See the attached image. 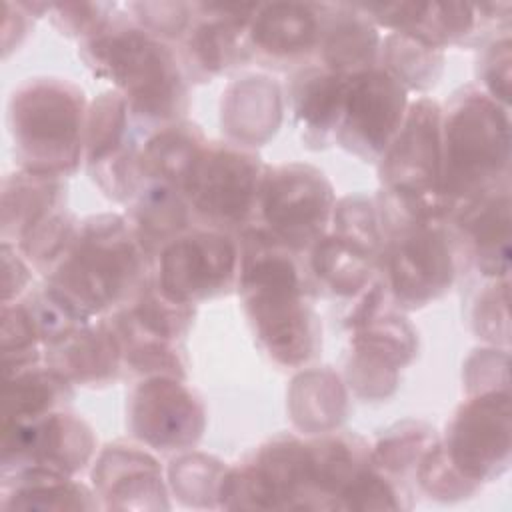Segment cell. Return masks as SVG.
<instances>
[{
  "label": "cell",
  "instance_id": "cell-31",
  "mask_svg": "<svg viewBox=\"0 0 512 512\" xmlns=\"http://www.w3.org/2000/svg\"><path fill=\"white\" fill-rule=\"evenodd\" d=\"M74 384L46 362L2 378V424H28L64 410Z\"/></svg>",
  "mask_w": 512,
  "mask_h": 512
},
{
  "label": "cell",
  "instance_id": "cell-32",
  "mask_svg": "<svg viewBox=\"0 0 512 512\" xmlns=\"http://www.w3.org/2000/svg\"><path fill=\"white\" fill-rule=\"evenodd\" d=\"M378 64L388 70L408 92H424L436 86L442 74L444 50L416 36L390 32L382 38Z\"/></svg>",
  "mask_w": 512,
  "mask_h": 512
},
{
  "label": "cell",
  "instance_id": "cell-10",
  "mask_svg": "<svg viewBox=\"0 0 512 512\" xmlns=\"http://www.w3.org/2000/svg\"><path fill=\"white\" fill-rule=\"evenodd\" d=\"M378 176L382 190L444 218L442 106L436 100L418 98L408 104L398 134L378 160Z\"/></svg>",
  "mask_w": 512,
  "mask_h": 512
},
{
  "label": "cell",
  "instance_id": "cell-6",
  "mask_svg": "<svg viewBox=\"0 0 512 512\" xmlns=\"http://www.w3.org/2000/svg\"><path fill=\"white\" fill-rule=\"evenodd\" d=\"M88 102L84 90L56 76H34L8 98V132L18 168L70 176L84 160Z\"/></svg>",
  "mask_w": 512,
  "mask_h": 512
},
{
  "label": "cell",
  "instance_id": "cell-9",
  "mask_svg": "<svg viewBox=\"0 0 512 512\" xmlns=\"http://www.w3.org/2000/svg\"><path fill=\"white\" fill-rule=\"evenodd\" d=\"M220 508L316 510L308 440L278 434L228 468L220 486Z\"/></svg>",
  "mask_w": 512,
  "mask_h": 512
},
{
  "label": "cell",
  "instance_id": "cell-39",
  "mask_svg": "<svg viewBox=\"0 0 512 512\" xmlns=\"http://www.w3.org/2000/svg\"><path fill=\"white\" fill-rule=\"evenodd\" d=\"M346 384L360 400H386L392 396L400 382V368L384 356L354 348L344 368Z\"/></svg>",
  "mask_w": 512,
  "mask_h": 512
},
{
  "label": "cell",
  "instance_id": "cell-22",
  "mask_svg": "<svg viewBox=\"0 0 512 512\" xmlns=\"http://www.w3.org/2000/svg\"><path fill=\"white\" fill-rule=\"evenodd\" d=\"M348 78L322 64L300 68L290 82V108L300 138L320 150L334 142L346 100Z\"/></svg>",
  "mask_w": 512,
  "mask_h": 512
},
{
  "label": "cell",
  "instance_id": "cell-26",
  "mask_svg": "<svg viewBox=\"0 0 512 512\" xmlns=\"http://www.w3.org/2000/svg\"><path fill=\"white\" fill-rule=\"evenodd\" d=\"M306 254L314 288L332 296L356 298L378 276V254L332 232H326Z\"/></svg>",
  "mask_w": 512,
  "mask_h": 512
},
{
  "label": "cell",
  "instance_id": "cell-4",
  "mask_svg": "<svg viewBox=\"0 0 512 512\" xmlns=\"http://www.w3.org/2000/svg\"><path fill=\"white\" fill-rule=\"evenodd\" d=\"M508 108L466 86L442 108V182L446 222L488 192L508 184Z\"/></svg>",
  "mask_w": 512,
  "mask_h": 512
},
{
  "label": "cell",
  "instance_id": "cell-40",
  "mask_svg": "<svg viewBox=\"0 0 512 512\" xmlns=\"http://www.w3.org/2000/svg\"><path fill=\"white\" fill-rule=\"evenodd\" d=\"M328 232L380 256L382 232L376 202L372 198L350 194L336 200Z\"/></svg>",
  "mask_w": 512,
  "mask_h": 512
},
{
  "label": "cell",
  "instance_id": "cell-28",
  "mask_svg": "<svg viewBox=\"0 0 512 512\" xmlns=\"http://www.w3.org/2000/svg\"><path fill=\"white\" fill-rule=\"evenodd\" d=\"M2 510H98L100 500L74 476L48 472L42 468H24L2 474L0 482Z\"/></svg>",
  "mask_w": 512,
  "mask_h": 512
},
{
  "label": "cell",
  "instance_id": "cell-16",
  "mask_svg": "<svg viewBox=\"0 0 512 512\" xmlns=\"http://www.w3.org/2000/svg\"><path fill=\"white\" fill-rule=\"evenodd\" d=\"M258 4H194L180 38V62L190 80H212L254 58L250 24Z\"/></svg>",
  "mask_w": 512,
  "mask_h": 512
},
{
  "label": "cell",
  "instance_id": "cell-21",
  "mask_svg": "<svg viewBox=\"0 0 512 512\" xmlns=\"http://www.w3.org/2000/svg\"><path fill=\"white\" fill-rule=\"evenodd\" d=\"M282 110L280 86L268 76L250 74L222 92L220 126L228 142L254 150L278 132Z\"/></svg>",
  "mask_w": 512,
  "mask_h": 512
},
{
  "label": "cell",
  "instance_id": "cell-8",
  "mask_svg": "<svg viewBox=\"0 0 512 512\" xmlns=\"http://www.w3.org/2000/svg\"><path fill=\"white\" fill-rule=\"evenodd\" d=\"M336 192L322 170L304 162L266 166L256 222L296 254L308 252L328 230Z\"/></svg>",
  "mask_w": 512,
  "mask_h": 512
},
{
  "label": "cell",
  "instance_id": "cell-29",
  "mask_svg": "<svg viewBox=\"0 0 512 512\" xmlns=\"http://www.w3.org/2000/svg\"><path fill=\"white\" fill-rule=\"evenodd\" d=\"M126 220L144 250L156 260L172 240L192 228L194 214L184 192L166 184L146 182L130 200Z\"/></svg>",
  "mask_w": 512,
  "mask_h": 512
},
{
  "label": "cell",
  "instance_id": "cell-47",
  "mask_svg": "<svg viewBox=\"0 0 512 512\" xmlns=\"http://www.w3.org/2000/svg\"><path fill=\"white\" fill-rule=\"evenodd\" d=\"M34 10L30 2H4V22H2V56L8 58L24 38L28 36Z\"/></svg>",
  "mask_w": 512,
  "mask_h": 512
},
{
  "label": "cell",
  "instance_id": "cell-5",
  "mask_svg": "<svg viewBox=\"0 0 512 512\" xmlns=\"http://www.w3.org/2000/svg\"><path fill=\"white\" fill-rule=\"evenodd\" d=\"M374 202L382 232L378 276L394 306L416 310L442 298L456 276L448 222L386 190Z\"/></svg>",
  "mask_w": 512,
  "mask_h": 512
},
{
  "label": "cell",
  "instance_id": "cell-7",
  "mask_svg": "<svg viewBox=\"0 0 512 512\" xmlns=\"http://www.w3.org/2000/svg\"><path fill=\"white\" fill-rule=\"evenodd\" d=\"M266 166L252 148L228 140L208 142L184 186L194 220L204 228L242 234L256 222Z\"/></svg>",
  "mask_w": 512,
  "mask_h": 512
},
{
  "label": "cell",
  "instance_id": "cell-37",
  "mask_svg": "<svg viewBox=\"0 0 512 512\" xmlns=\"http://www.w3.org/2000/svg\"><path fill=\"white\" fill-rule=\"evenodd\" d=\"M78 224L80 220H76V216L70 210L62 208L44 218L40 224H36L16 244V248L28 260V264L46 278L68 252L76 236Z\"/></svg>",
  "mask_w": 512,
  "mask_h": 512
},
{
  "label": "cell",
  "instance_id": "cell-36",
  "mask_svg": "<svg viewBox=\"0 0 512 512\" xmlns=\"http://www.w3.org/2000/svg\"><path fill=\"white\" fill-rule=\"evenodd\" d=\"M2 378L44 362L34 320L22 298L2 304Z\"/></svg>",
  "mask_w": 512,
  "mask_h": 512
},
{
  "label": "cell",
  "instance_id": "cell-18",
  "mask_svg": "<svg viewBox=\"0 0 512 512\" xmlns=\"http://www.w3.org/2000/svg\"><path fill=\"white\" fill-rule=\"evenodd\" d=\"M454 246L478 274L504 280L510 272V194L508 184L488 192L448 220Z\"/></svg>",
  "mask_w": 512,
  "mask_h": 512
},
{
  "label": "cell",
  "instance_id": "cell-45",
  "mask_svg": "<svg viewBox=\"0 0 512 512\" xmlns=\"http://www.w3.org/2000/svg\"><path fill=\"white\" fill-rule=\"evenodd\" d=\"M478 78L482 82V92L492 100L508 108L510 96V38H496L482 54L478 66Z\"/></svg>",
  "mask_w": 512,
  "mask_h": 512
},
{
  "label": "cell",
  "instance_id": "cell-33",
  "mask_svg": "<svg viewBox=\"0 0 512 512\" xmlns=\"http://www.w3.org/2000/svg\"><path fill=\"white\" fill-rule=\"evenodd\" d=\"M432 426L418 420H404L384 430L370 446L372 464L398 482L414 476L422 456L438 442Z\"/></svg>",
  "mask_w": 512,
  "mask_h": 512
},
{
  "label": "cell",
  "instance_id": "cell-20",
  "mask_svg": "<svg viewBox=\"0 0 512 512\" xmlns=\"http://www.w3.org/2000/svg\"><path fill=\"white\" fill-rule=\"evenodd\" d=\"M44 362L72 384L108 386L124 370L120 340L108 318L90 320L44 348Z\"/></svg>",
  "mask_w": 512,
  "mask_h": 512
},
{
  "label": "cell",
  "instance_id": "cell-27",
  "mask_svg": "<svg viewBox=\"0 0 512 512\" xmlns=\"http://www.w3.org/2000/svg\"><path fill=\"white\" fill-rule=\"evenodd\" d=\"M208 144L200 126L176 120L156 126L140 144L138 164L144 184L158 182L184 192L196 160Z\"/></svg>",
  "mask_w": 512,
  "mask_h": 512
},
{
  "label": "cell",
  "instance_id": "cell-19",
  "mask_svg": "<svg viewBox=\"0 0 512 512\" xmlns=\"http://www.w3.org/2000/svg\"><path fill=\"white\" fill-rule=\"evenodd\" d=\"M324 4L270 2L258 4L250 24L254 58L266 66H290L318 52Z\"/></svg>",
  "mask_w": 512,
  "mask_h": 512
},
{
  "label": "cell",
  "instance_id": "cell-23",
  "mask_svg": "<svg viewBox=\"0 0 512 512\" xmlns=\"http://www.w3.org/2000/svg\"><path fill=\"white\" fill-rule=\"evenodd\" d=\"M316 510H342L344 494L372 466L370 444L352 432H324L308 440Z\"/></svg>",
  "mask_w": 512,
  "mask_h": 512
},
{
  "label": "cell",
  "instance_id": "cell-24",
  "mask_svg": "<svg viewBox=\"0 0 512 512\" xmlns=\"http://www.w3.org/2000/svg\"><path fill=\"white\" fill-rule=\"evenodd\" d=\"M382 36L356 4H324L320 64L346 78L378 64Z\"/></svg>",
  "mask_w": 512,
  "mask_h": 512
},
{
  "label": "cell",
  "instance_id": "cell-3",
  "mask_svg": "<svg viewBox=\"0 0 512 512\" xmlns=\"http://www.w3.org/2000/svg\"><path fill=\"white\" fill-rule=\"evenodd\" d=\"M80 58L94 76L112 82L132 116L154 126L184 120L188 76L180 56L134 20L114 14L100 32L80 42Z\"/></svg>",
  "mask_w": 512,
  "mask_h": 512
},
{
  "label": "cell",
  "instance_id": "cell-43",
  "mask_svg": "<svg viewBox=\"0 0 512 512\" xmlns=\"http://www.w3.org/2000/svg\"><path fill=\"white\" fill-rule=\"evenodd\" d=\"M114 4L100 2H54L46 12L52 24L70 38L86 40L100 32L114 18Z\"/></svg>",
  "mask_w": 512,
  "mask_h": 512
},
{
  "label": "cell",
  "instance_id": "cell-35",
  "mask_svg": "<svg viewBox=\"0 0 512 512\" xmlns=\"http://www.w3.org/2000/svg\"><path fill=\"white\" fill-rule=\"evenodd\" d=\"M226 470L228 466L214 456L182 454L168 468V484L188 508H220V486Z\"/></svg>",
  "mask_w": 512,
  "mask_h": 512
},
{
  "label": "cell",
  "instance_id": "cell-44",
  "mask_svg": "<svg viewBox=\"0 0 512 512\" xmlns=\"http://www.w3.org/2000/svg\"><path fill=\"white\" fill-rule=\"evenodd\" d=\"M464 386L466 396L490 392V390H508V354L506 350L484 348L474 350L464 366Z\"/></svg>",
  "mask_w": 512,
  "mask_h": 512
},
{
  "label": "cell",
  "instance_id": "cell-41",
  "mask_svg": "<svg viewBox=\"0 0 512 512\" xmlns=\"http://www.w3.org/2000/svg\"><path fill=\"white\" fill-rule=\"evenodd\" d=\"M128 10L140 28L164 42L180 40L194 16V4L186 2H134Z\"/></svg>",
  "mask_w": 512,
  "mask_h": 512
},
{
  "label": "cell",
  "instance_id": "cell-11",
  "mask_svg": "<svg viewBox=\"0 0 512 512\" xmlns=\"http://www.w3.org/2000/svg\"><path fill=\"white\" fill-rule=\"evenodd\" d=\"M240 240L212 228H190L154 260V282L170 298L196 306L238 286Z\"/></svg>",
  "mask_w": 512,
  "mask_h": 512
},
{
  "label": "cell",
  "instance_id": "cell-13",
  "mask_svg": "<svg viewBox=\"0 0 512 512\" xmlns=\"http://www.w3.org/2000/svg\"><path fill=\"white\" fill-rule=\"evenodd\" d=\"M130 434L158 452H184L198 444L206 428L200 396L180 378H140L128 396Z\"/></svg>",
  "mask_w": 512,
  "mask_h": 512
},
{
  "label": "cell",
  "instance_id": "cell-38",
  "mask_svg": "<svg viewBox=\"0 0 512 512\" xmlns=\"http://www.w3.org/2000/svg\"><path fill=\"white\" fill-rule=\"evenodd\" d=\"M430 500L440 502H456L470 498L478 492V484L470 482L466 476L458 472V468L450 462L442 442L438 440L418 462L412 476Z\"/></svg>",
  "mask_w": 512,
  "mask_h": 512
},
{
  "label": "cell",
  "instance_id": "cell-17",
  "mask_svg": "<svg viewBox=\"0 0 512 512\" xmlns=\"http://www.w3.org/2000/svg\"><path fill=\"white\" fill-rule=\"evenodd\" d=\"M92 482L100 506L106 510L170 508L160 464L134 444H108L96 458Z\"/></svg>",
  "mask_w": 512,
  "mask_h": 512
},
{
  "label": "cell",
  "instance_id": "cell-30",
  "mask_svg": "<svg viewBox=\"0 0 512 512\" xmlns=\"http://www.w3.org/2000/svg\"><path fill=\"white\" fill-rule=\"evenodd\" d=\"M286 398L290 420L304 434L332 432L348 414L346 386L330 368H312L294 376Z\"/></svg>",
  "mask_w": 512,
  "mask_h": 512
},
{
  "label": "cell",
  "instance_id": "cell-1",
  "mask_svg": "<svg viewBox=\"0 0 512 512\" xmlns=\"http://www.w3.org/2000/svg\"><path fill=\"white\" fill-rule=\"evenodd\" d=\"M238 294L260 348L282 368H300L318 356L322 326L310 304L312 280L296 252L258 226L238 234Z\"/></svg>",
  "mask_w": 512,
  "mask_h": 512
},
{
  "label": "cell",
  "instance_id": "cell-2",
  "mask_svg": "<svg viewBox=\"0 0 512 512\" xmlns=\"http://www.w3.org/2000/svg\"><path fill=\"white\" fill-rule=\"evenodd\" d=\"M154 260L126 216L94 214L80 220L76 236L44 282L88 318H104L152 280Z\"/></svg>",
  "mask_w": 512,
  "mask_h": 512
},
{
  "label": "cell",
  "instance_id": "cell-15",
  "mask_svg": "<svg viewBox=\"0 0 512 512\" xmlns=\"http://www.w3.org/2000/svg\"><path fill=\"white\" fill-rule=\"evenodd\" d=\"M2 474L24 468L76 476L96 452V436L78 414L52 412L28 424H2Z\"/></svg>",
  "mask_w": 512,
  "mask_h": 512
},
{
  "label": "cell",
  "instance_id": "cell-14",
  "mask_svg": "<svg viewBox=\"0 0 512 512\" xmlns=\"http://www.w3.org/2000/svg\"><path fill=\"white\" fill-rule=\"evenodd\" d=\"M408 90L380 64L348 78L336 142L366 162H378L398 134Z\"/></svg>",
  "mask_w": 512,
  "mask_h": 512
},
{
  "label": "cell",
  "instance_id": "cell-42",
  "mask_svg": "<svg viewBox=\"0 0 512 512\" xmlns=\"http://www.w3.org/2000/svg\"><path fill=\"white\" fill-rule=\"evenodd\" d=\"M472 328L490 344H508V278L490 280L472 310Z\"/></svg>",
  "mask_w": 512,
  "mask_h": 512
},
{
  "label": "cell",
  "instance_id": "cell-12",
  "mask_svg": "<svg viewBox=\"0 0 512 512\" xmlns=\"http://www.w3.org/2000/svg\"><path fill=\"white\" fill-rule=\"evenodd\" d=\"M440 442L450 462L470 482L482 486L498 478L510 464V392L466 396Z\"/></svg>",
  "mask_w": 512,
  "mask_h": 512
},
{
  "label": "cell",
  "instance_id": "cell-34",
  "mask_svg": "<svg viewBox=\"0 0 512 512\" xmlns=\"http://www.w3.org/2000/svg\"><path fill=\"white\" fill-rule=\"evenodd\" d=\"M128 128H130V110L126 100L116 90H108L96 96L88 106V116H86V134H84L86 168L128 148L134 142Z\"/></svg>",
  "mask_w": 512,
  "mask_h": 512
},
{
  "label": "cell",
  "instance_id": "cell-46",
  "mask_svg": "<svg viewBox=\"0 0 512 512\" xmlns=\"http://www.w3.org/2000/svg\"><path fill=\"white\" fill-rule=\"evenodd\" d=\"M2 304L22 298L32 286V266L14 244L2 242Z\"/></svg>",
  "mask_w": 512,
  "mask_h": 512
},
{
  "label": "cell",
  "instance_id": "cell-25",
  "mask_svg": "<svg viewBox=\"0 0 512 512\" xmlns=\"http://www.w3.org/2000/svg\"><path fill=\"white\" fill-rule=\"evenodd\" d=\"M0 198V238L16 246L36 224L66 206V182L62 176L18 168L2 178Z\"/></svg>",
  "mask_w": 512,
  "mask_h": 512
}]
</instances>
